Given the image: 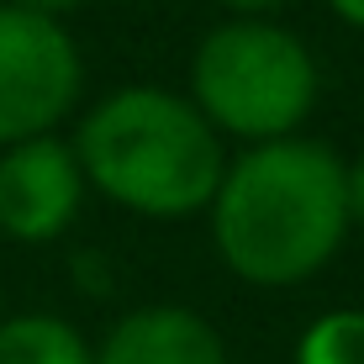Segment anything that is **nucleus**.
Here are the masks:
<instances>
[{
  "mask_svg": "<svg viewBox=\"0 0 364 364\" xmlns=\"http://www.w3.org/2000/svg\"><path fill=\"white\" fill-rule=\"evenodd\" d=\"M211 232L232 274L248 285H301L343 248L348 191L343 159L311 137L254 143L222 169Z\"/></svg>",
  "mask_w": 364,
  "mask_h": 364,
  "instance_id": "f257e3e1",
  "label": "nucleus"
},
{
  "mask_svg": "<svg viewBox=\"0 0 364 364\" xmlns=\"http://www.w3.org/2000/svg\"><path fill=\"white\" fill-rule=\"evenodd\" d=\"M80 174L143 217H191L222 185V137L169 90H117L85 117L74 143Z\"/></svg>",
  "mask_w": 364,
  "mask_h": 364,
  "instance_id": "f03ea898",
  "label": "nucleus"
},
{
  "mask_svg": "<svg viewBox=\"0 0 364 364\" xmlns=\"http://www.w3.org/2000/svg\"><path fill=\"white\" fill-rule=\"evenodd\" d=\"M196 111L217 132H237L254 143L296 137L306 111L317 106V64L274 21L243 16L228 21L196 48L191 64Z\"/></svg>",
  "mask_w": 364,
  "mask_h": 364,
  "instance_id": "7ed1b4c3",
  "label": "nucleus"
},
{
  "mask_svg": "<svg viewBox=\"0 0 364 364\" xmlns=\"http://www.w3.org/2000/svg\"><path fill=\"white\" fill-rule=\"evenodd\" d=\"M80 48L53 16L0 6V148L53 132L80 100Z\"/></svg>",
  "mask_w": 364,
  "mask_h": 364,
  "instance_id": "20e7f679",
  "label": "nucleus"
},
{
  "mask_svg": "<svg viewBox=\"0 0 364 364\" xmlns=\"http://www.w3.org/2000/svg\"><path fill=\"white\" fill-rule=\"evenodd\" d=\"M85 174L69 143L53 132L11 143L0 154V232L16 243H48L74 222Z\"/></svg>",
  "mask_w": 364,
  "mask_h": 364,
  "instance_id": "39448f33",
  "label": "nucleus"
},
{
  "mask_svg": "<svg viewBox=\"0 0 364 364\" xmlns=\"http://www.w3.org/2000/svg\"><path fill=\"white\" fill-rule=\"evenodd\" d=\"M90 364H228L217 328L185 306H143L122 317Z\"/></svg>",
  "mask_w": 364,
  "mask_h": 364,
  "instance_id": "423d86ee",
  "label": "nucleus"
},
{
  "mask_svg": "<svg viewBox=\"0 0 364 364\" xmlns=\"http://www.w3.org/2000/svg\"><path fill=\"white\" fill-rule=\"evenodd\" d=\"M0 364H90V348L64 317L32 311L0 322Z\"/></svg>",
  "mask_w": 364,
  "mask_h": 364,
  "instance_id": "0eeeda50",
  "label": "nucleus"
},
{
  "mask_svg": "<svg viewBox=\"0 0 364 364\" xmlns=\"http://www.w3.org/2000/svg\"><path fill=\"white\" fill-rule=\"evenodd\" d=\"M296 364H364V311H328L296 343Z\"/></svg>",
  "mask_w": 364,
  "mask_h": 364,
  "instance_id": "6e6552de",
  "label": "nucleus"
},
{
  "mask_svg": "<svg viewBox=\"0 0 364 364\" xmlns=\"http://www.w3.org/2000/svg\"><path fill=\"white\" fill-rule=\"evenodd\" d=\"M343 191H348V222H359L364 228V159L343 169Z\"/></svg>",
  "mask_w": 364,
  "mask_h": 364,
  "instance_id": "1a4fd4ad",
  "label": "nucleus"
},
{
  "mask_svg": "<svg viewBox=\"0 0 364 364\" xmlns=\"http://www.w3.org/2000/svg\"><path fill=\"white\" fill-rule=\"evenodd\" d=\"M6 6H21V11H32V16H69L74 6H80V0H6Z\"/></svg>",
  "mask_w": 364,
  "mask_h": 364,
  "instance_id": "9d476101",
  "label": "nucleus"
},
{
  "mask_svg": "<svg viewBox=\"0 0 364 364\" xmlns=\"http://www.w3.org/2000/svg\"><path fill=\"white\" fill-rule=\"evenodd\" d=\"M228 11H237V16H259L264 21L269 11H280V6H291V0H222Z\"/></svg>",
  "mask_w": 364,
  "mask_h": 364,
  "instance_id": "9b49d317",
  "label": "nucleus"
},
{
  "mask_svg": "<svg viewBox=\"0 0 364 364\" xmlns=\"http://www.w3.org/2000/svg\"><path fill=\"white\" fill-rule=\"evenodd\" d=\"M328 6L348 21V27H359V32H364V0H328Z\"/></svg>",
  "mask_w": 364,
  "mask_h": 364,
  "instance_id": "f8f14e48",
  "label": "nucleus"
},
{
  "mask_svg": "<svg viewBox=\"0 0 364 364\" xmlns=\"http://www.w3.org/2000/svg\"><path fill=\"white\" fill-rule=\"evenodd\" d=\"M0 322H6V317H0Z\"/></svg>",
  "mask_w": 364,
  "mask_h": 364,
  "instance_id": "ddd939ff",
  "label": "nucleus"
}]
</instances>
